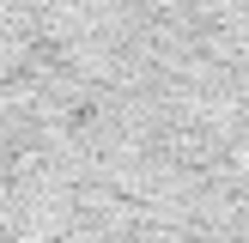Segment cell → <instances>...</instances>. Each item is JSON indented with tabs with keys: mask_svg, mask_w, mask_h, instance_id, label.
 <instances>
[{
	"mask_svg": "<svg viewBox=\"0 0 249 243\" xmlns=\"http://www.w3.org/2000/svg\"><path fill=\"white\" fill-rule=\"evenodd\" d=\"M0 243H249V0H0Z\"/></svg>",
	"mask_w": 249,
	"mask_h": 243,
	"instance_id": "1",
	"label": "cell"
}]
</instances>
